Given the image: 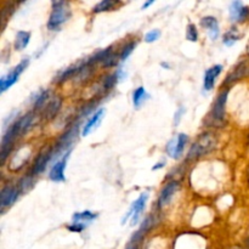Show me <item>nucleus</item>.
I'll list each match as a JSON object with an SVG mask.
<instances>
[{
    "mask_svg": "<svg viewBox=\"0 0 249 249\" xmlns=\"http://www.w3.org/2000/svg\"><path fill=\"white\" fill-rule=\"evenodd\" d=\"M71 17V5L70 2L63 0H56L51 2V14L48 19L49 31H60L63 24L70 19Z\"/></svg>",
    "mask_w": 249,
    "mask_h": 249,
    "instance_id": "f257e3e1",
    "label": "nucleus"
},
{
    "mask_svg": "<svg viewBox=\"0 0 249 249\" xmlns=\"http://www.w3.org/2000/svg\"><path fill=\"white\" fill-rule=\"evenodd\" d=\"M216 138L214 134L206 133L197 139L196 142L191 146L189 153H187V160H197L199 157H203L204 155H208L209 152L215 148Z\"/></svg>",
    "mask_w": 249,
    "mask_h": 249,
    "instance_id": "f03ea898",
    "label": "nucleus"
},
{
    "mask_svg": "<svg viewBox=\"0 0 249 249\" xmlns=\"http://www.w3.org/2000/svg\"><path fill=\"white\" fill-rule=\"evenodd\" d=\"M148 198H150V194H148V192H142V194L133 202L128 213H125V215L123 216V219H122V225H125L126 221L130 220V225L135 226L136 224L139 223V220H140V216L141 214H142V212L145 211Z\"/></svg>",
    "mask_w": 249,
    "mask_h": 249,
    "instance_id": "7ed1b4c3",
    "label": "nucleus"
},
{
    "mask_svg": "<svg viewBox=\"0 0 249 249\" xmlns=\"http://www.w3.org/2000/svg\"><path fill=\"white\" fill-rule=\"evenodd\" d=\"M29 62H31L29 57H24L18 65L15 66V67L12 68L7 74L2 75V77L0 78V92H1V94L6 91L7 89H10L12 85L16 84L22 73H23L24 70L29 66Z\"/></svg>",
    "mask_w": 249,
    "mask_h": 249,
    "instance_id": "20e7f679",
    "label": "nucleus"
},
{
    "mask_svg": "<svg viewBox=\"0 0 249 249\" xmlns=\"http://www.w3.org/2000/svg\"><path fill=\"white\" fill-rule=\"evenodd\" d=\"M189 142V136L184 133L178 134L177 136L172 139L165 146V152L173 160H179L184 155L185 147Z\"/></svg>",
    "mask_w": 249,
    "mask_h": 249,
    "instance_id": "39448f33",
    "label": "nucleus"
},
{
    "mask_svg": "<svg viewBox=\"0 0 249 249\" xmlns=\"http://www.w3.org/2000/svg\"><path fill=\"white\" fill-rule=\"evenodd\" d=\"M19 195H21V191H19L18 186L7 184L2 187L1 191H0V208H1V213L17 201Z\"/></svg>",
    "mask_w": 249,
    "mask_h": 249,
    "instance_id": "423d86ee",
    "label": "nucleus"
},
{
    "mask_svg": "<svg viewBox=\"0 0 249 249\" xmlns=\"http://www.w3.org/2000/svg\"><path fill=\"white\" fill-rule=\"evenodd\" d=\"M71 151L63 155L62 157L58 158L55 163H53L49 172V179L53 182H65L66 181V175L65 170L67 167V160L70 158Z\"/></svg>",
    "mask_w": 249,
    "mask_h": 249,
    "instance_id": "0eeeda50",
    "label": "nucleus"
},
{
    "mask_svg": "<svg viewBox=\"0 0 249 249\" xmlns=\"http://www.w3.org/2000/svg\"><path fill=\"white\" fill-rule=\"evenodd\" d=\"M229 89L221 90L216 96L212 107V118L216 122H223L226 114V101H228Z\"/></svg>",
    "mask_w": 249,
    "mask_h": 249,
    "instance_id": "6e6552de",
    "label": "nucleus"
},
{
    "mask_svg": "<svg viewBox=\"0 0 249 249\" xmlns=\"http://www.w3.org/2000/svg\"><path fill=\"white\" fill-rule=\"evenodd\" d=\"M151 226H152V219H151V216H147V218L142 221L140 229H139L136 232H134V235L131 236V238L129 240L125 249H140V245L141 242H142L143 237H145V233L150 230Z\"/></svg>",
    "mask_w": 249,
    "mask_h": 249,
    "instance_id": "1a4fd4ad",
    "label": "nucleus"
},
{
    "mask_svg": "<svg viewBox=\"0 0 249 249\" xmlns=\"http://www.w3.org/2000/svg\"><path fill=\"white\" fill-rule=\"evenodd\" d=\"M179 190V182L175 181V180H172V181L167 182L164 185V187L160 191V197H158V208L162 209L164 207H167L168 204L170 203V201L173 199L174 195L177 194V191Z\"/></svg>",
    "mask_w": 249,
    "mask_h": 249,
    "instance_id": "9d476101",
    "label": "nucleus"
},
{
    "mask_svg": "<svg viewBox=\"0 0 249 249\" xmlns=\"http://www.w3.org/2000/svg\"><path fill=\"white\" fill-rule=\"evenodd\" d=\"M105 113H106V109L104 107L101 108H97L91 116L89 117L87 122L84 123V125L82 126V136H88L89 134H91L92 131L96 128H99V125L101 124L102 119H104Z\"/></svg>",
    "mask_w": 249,
    "mask_h": 249,
    "instance_id": "9b49d317",
    "label": "nucleus"
},
{
    "mask_svg": "<svg viewBox=\"0 0 249 249\" xmlns=\"http://www.w3.org/2000/svg\"><path fill=\"white\" fill-rule=\"evenodd\" d=\"M51 162H53V153H51V148H48V150L41 152L36 158V160L33 163V167L31 169V174L33 177H38V175H40L48 168L49 163Z\"/></svg>",
    "mask_w": 249,
    "mask_h": 249,
    "instance_id": "f8f14e48",
    "label": "nucleus"
},
{
    "mask_svg": "<svg viewBox=\"0 0 249 249\" xmlns=\"http://www.w3.org/2000/svg\"><path fill=\"white\" fill-rule=\"evenodd\" d=\"M229 14L232 22H245L249 17V7L242 1H232L229 7Z\"/></svg>",
    "mask_w": 249,
    "mask_h": 249,
    "instance_id": "ddd939ff",
    "label": "nucleus"
},
{
    "mask_svg": "<svg viewBox=\"0 0 249 249\" xmlns=\"http://www.w3.org/2000/svg\"><path fill=\"white\" fill-rule=\"evenodd\" d=\"M223 65H214L204 72L203 75V91L208 92L214 88L216 78L223 72Z\"/></svg>",
    "mask_w": 249,
    "mask_h": 249,
    "instance_id": "4468645a",
    "label": "nucleus"
},
{
    "mask_svg": "<svg viewBox=\"0 0 249 249\" xmlns=\"http://www.w3.org/2000/svg\"><path fill=\"white\" fill-rule=\"evenodd\" d=\"M201 26L207 29L208 36L212 40H216L220 36V27H219L218 19L214 16H204L201 19Z\"/></svg>",
    "mask_w": 249,
    "mask_h": 249,
    "instance_id": "2eb2a0df",
    "label": "nucleus"
},
{
    "mask_svg": "<svg viewBox=\"0 0 249 249\" xmlns=\"http://www.w3.org/2000/svg\"><path fill=\"white\" fill-rule=\"evenodd\" d=\"M61 105H62V100L57 96H53L50 101L48 102V105L43 108L41 113L44 114L46 119H53L57 116L58 112H60Z\"/></svg>",
    "mask_w": 249,
    "mask_h": 249,
    "instance_id": "dca6fc26",
    "label": "nucleus"
},
{
    "mask_svg": "<svg viewBox=\"0 0 249 249\" xmlns=\"http://www.w3.org/2000/svg\"><path fill=\"white\" fill-rule=\"evenodd\" d=\"M51 91L50 90H39L33 97H32V105H33L34 109L36 111H43L44 107L48 105V102L51 99Z\"/></svg>",
    "mask_w": 249,
    "mask_h": 249,
    "instance_id": "f3484780",
    "label": "nucleus"
},
{
    "mask_svg": "<svg viewBox=\"0 0 249 249\" xmlns=\"http://www.w3.org/2000/svg\"><path fill=\"white\" fill-rule=\"evenodd\" d=\"M248 74H249V67L247 66V63L241 62L240 65L236 66L235 70L228 75V78H226L225 80V84H228V83H233L238 79H242L243 77H247Z\"/></svg>",
    "mask_w": 249,
    "mask_h": 249,
    "instance_id": "a211bd4d",
    "label": "nucleus"
},
{
    "mask_svg": "<svg viewBox=\"0 0 249 249\" xmlns=\"http://www.w3.org/2000/svg\"><path fill=\"white\" fill-rule=\"evenodd\" d=\"M31 32H27V31H19L17 32L16 36H15V43L14 46L17 51H21L23 49L27 48V45L29 44L31 41Z\"/></svg>",
    "mask_w": 249,
    "mask_h": 249,
    "instance_id": "6ab92c4d",
    "label": "nucleus"
},
{
    "mask_svg": "<svg viewBox=\"0 0 249 249\" xmlns=\"http://www.w3.org/2000/svg\"><path fill=\"white\" fill-rule=\"evenodd\" d=\"M97 214L94 213V212L90 211H84V212H79V213H74L72 216V221L74 223H83L85 225H89L90 223L97 219Z\"/></svg>",
    "mask_w": 249,
    "mask_h": 249,
    "instance_id": "aec40b11",
    "label": "nucleus"
},
{
    "mask_svg": "<svg viewBox=\"0 0 249 249\" xmlns=\"http://www.w3.org/2000/svg\"><path fill=\"white\" fill-rule=\"evenodd\" d=\"M150 99V95L143 87H138L133 92V105L135 108H140L146 100Z\"/></svg>",
    "mask_w": 249,
    "mask_h": 249,
    "instance_id": "412c9836",
    "label": "nucleus"
},
{
    "mask_svg": "<svg viewBox=\"0 0 249 249\" xmlns=\"http://www.w3.org/2000/svg\"><path fill=\"white\" fill-rule=\"evenodd\" d=\"M119 4H121V2L116 1V0H102V1L97 2V4L92 7V12H94V14H101V12L112 11V10L116 9Z\"/></svg>",
    "mask_w": 249,
    "mask_h": 249,
    "instance_id": "4be33fe9",
    "label": "nucleus"
},
{
    "mask_svg": "<svg viewBox=\"0 0 249 249\" xmlns=\"http://www.w3.org/2000/svg\"><path fill=\"white\" fill-rule=\"evenodd\" d=\"M241 36H242L238 33V31H237V28H236V27H233V28H230L228 32H226L225 34H224V36H223L224 45L229 46V48H230V46H233L236 43H237L238 40H240Z\"/></svg>",
    "mask_w": 249,
    "mask_h": 249,
    "instance_id": "5701e85b",
    "label": "nucleus"
},
{
    "mask_svg": "<svg viewBox=\"0 0 249 249\" xmlns=\"http://www.w3.org/2000/svg\"><path fill=\"white\" fill-rule=\"evenodd\" d=\"M34 113L33 112H28L24 116L19 117V128H21V134L24 135L29 129L32 128V125L34 124Z\"/></svg>",
    "mask_w": 249,
    "mask_h": 249,
    "instance_id": "b1692460",
    "label": "nucleus"
},
{
    "mask_svg": "<svg viewBox=\"0 0 249 249\" xmlns=\"http://www.w3.org/2000/svg\"><path fill=\"white\" fill-rule=\"evenodd\" d=\"M136 45H138V43H136L135 40H131L129 41V43H126L125 45L122 48L121 53H119V61H121V62H124V61L128 60L129 56H130L131 53H133V51L135 50Z\"/></svg>",
    "mask_w": 249,
    "mask_h": 249,
    "instance_id": "393cba45",
    "label": "nucleus"
},
{
    "mask_svg": "<svg viewBox=\"0 0 249 249\" xmlns=\"http://www.w3.org/2000/svg\"><path fill=\"white\" fill-rule=\"evenodd\" d=\"M186 39L192 43H196L198 40V31L194 23H189L186 27Z\"/></svg>",
    "mask_w": 249,
    "mask_h": 249,
    "instance_id": "a878e982",
    "label": "nucleus"
},
{
    "mask_svg": "<svg viewBox=\"0 0 249 249\" xmlns=\"http://www.w3.org/2000/svg\"><path fill=\"white\" fill-rule=\"evenodd\" d=\"M160 38V29H151V31H148L147 33L145 34V36H143V40H145L146 43L151 44V43H155V41L158 40Z\"/></svg>",
    "mask_w": 249,
    "mask_h": 249,
    "instance_id": "bb28decb",
    "label": "nucleus"
},
{
    "mask_svg": "<svg viewBox=\"0 0 249 249\" xmlns=\"http://www.w3.org/2000/svg\"><path fill=\"white\" fill-rule=\"evenodd\" d=\"M88 228V225H85V224L83 223H74V221H72V224L71 225H67V229L71 231V232H83V231L85 230V229Z\"/></svg>",
    "mask_w": 249,
    "mask_h": 249,
    "instance_id": "cd10ccee",
    "label": "nucleus"
},
{
    "mask_svg": "<svg viewBox=\"0 0 249 249\" xmlns=\"http://www.w3.org/2000/svg\"><path fill=\"white\" fill-rule=\"evenodd\" d=\"M185 112H186V109H185L184 106H180L179 108L177 109V112H175V114H174V125L175 126L179 125L180 121H181V118H182V116H184Z\"/></svg>",
    "mask_w": 249,
    "mask_h": 249,
    "instance_id": "c85d7f7f",
    "label": "nucleus"
},
{
    "mask_svg": "<svg viewBox=\"0 0 249 249\" xmlns=\"http://www.w3.org/2000/svg\"><path fill=\"white\" fill-rule=\"evenodd\" d=\"M164 165H165V162H164V160H162V162H158V163H156L155 165H153V167H152V170L162 169V168L164 167Z\"/></svg>",
    "mask_w": 249,
    "mask_h": 249,
    "instance_id": "c756f323",
    "label": "nucleus"
},
{
    "mask_svg": "<svg viewBox=\"0 0 249 249\" xmlns=\"http://www.w3.org/2000/svg\"><path fill=\"white\" fill-rule=\"evenodd\" d=\"M153 0H150V1H146V2H143L142 4V6H141V10H145V9H147V7H150L151 5L153 4Z\"/></svg>",
    "mask_w": 249,
    "mask_h": 249,
    "instance_id": "7c9ffc66",
    "label": "nucleus"
},
{
    "mask_svg": "<svg viewBox=\"0 0 249 249\" xmlns=\"http://www.w3.org/2000/svg\"><path fill=\"white\" fill-rule=\"evenodd\" d=\"M160 66H162V67H164V68H167V70H169V68H170L169 63H167V62H162V63H160Z\"/></svg>",
    "mask_w": 249,
    "mask_h": 249,
    "instance_id": "2f4dec72",
    "label": "nucleus"
},
{
    "mask_svg": "<svg viewBox=\"0 0 249 249\" xmlns=\"http://www.w3.org/2000/svg\"><path fill=\"white\" fill-rule=\"evenodd\" d=\"M230 249H242L241 247H232V248H230Z\"/></svg>",
    "mask_w": 249,
    "mask_h": 249,
    "instance_id": "473e14b6",
    "label": "nucleus"
},
{
    "mask_svg": "<svg viewBox=\"0 0 249 249\" xmlns=\"http://www.w3.org/2000/svg\"><path fill=\"white\" fill-rule=\"evenodd\" d=\"M248 51H249V46H248Z\"/></svg>",
    "mask_w": 249,
    "mask_h": 249,
    "instance_id": "72a5a7b5",
    "label": "nucleus"
}]
</instances>
